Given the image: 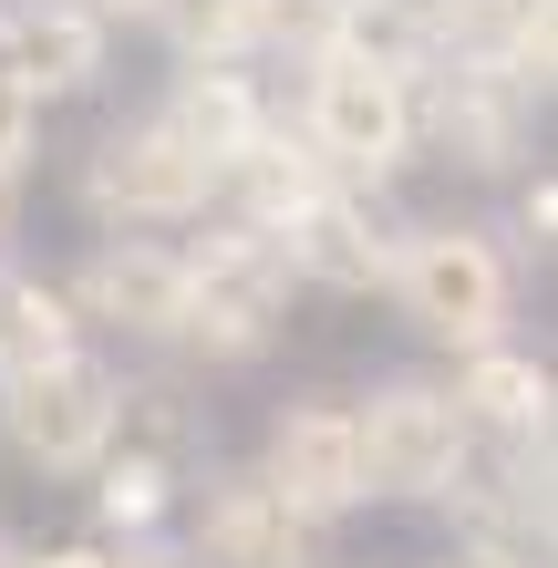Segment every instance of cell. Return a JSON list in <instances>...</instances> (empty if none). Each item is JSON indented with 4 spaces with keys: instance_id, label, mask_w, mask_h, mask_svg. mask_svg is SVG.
I'll return each mask as SVG.
<instances>
[{
    "instance_id": "cell-14",
    "label": "cell",
    "mask_w": 558,
    "mask_h": 568,
    "mask_svg": "<svg viewBox=\"0 0 558 568\" xmlns=\"http://www.w3.org/2000/svg\"><path fill=\"white\" fill-rule=\"evenodd\" d=\"M155 124H166V135H176L196 165H207V176H227V165H239L258 135H270L280 114H270V93H258L248 62H186L176 93L155 104Z\"/></svg>"
},
{
    "instance_id": "cell-12",
    "label": "cell",
    "mask_w": 558,
    "mask_h": 568,
    "mask_svg": "<svg viewBox=\"0 0 558 568\" xmlns=\"http://www.w3.org/2000/svg\"><path fill=\"white\" fill-rule=\"evenodd\" d=\"M186 568H321V527L290 517L270 486L248 476H207L186 517Z\"/></svg>"
},
{
    "instance_id": "cell-5",
    "label": "cell",
    "mask_w": 558,
    "mask_h": 568,
    "mask_svg": "<svg viewBox=\"0 0 558 568\" xmlns=\"http://www.w3.org/2000/svg\"><path fill=\"white\" fill-rule=\"evenodd\" d=\"M114 404H124V373L83 342V352L42 362V373L0 383V445L31 476H93L114 455Z\"/></svg>"
},
{
    "instance_id": "cell-25",
    "label": "cell",
    "mask_w": 558,
    "mask_h": 568,
    "mask_svg": "<svg viewBox=\"0 0 558 568\" xmlns=\"http://www.w3.org/2000/svg\"><path fill=\"white\" fill-rule=\"evenodd\" d=\"M83 11H93V21H104V31H114V21H145V11H155V0H83Z\"/></svg>"
},
{
    "instance_id": "cell-3",
    "label": "cell",
    "mask_w": 558,
    "mask_h": 568,
    "mask_svg": "<svg viewBox=\"0 0 558 568\" xmlns=\"http://www.w3.org/2000/svg\"><path fill=\"white\" fill-rule=\"evenodd\" d=\"M207 239H186V321H176V342L196 362H217V373H239V362H258L280 342V321H290V270H280V248L258 239V227L239 217H196Z\"/></svg>"
},
{
    "instance_id": "cell-13",
    "label": "cell",
    "mask_w": 558,
    "mask_h": 568,
    "mask_svg": "<svg viewBox=\"0 0 558 568\" xmlns=\"http://www.w3.org/2000/svg\"><path fill=\"white\" fill-rule=\"evenodd\" d=\"M114 31L83 11V0H0V73H11L31 104H73V93L104 83Z\"/></svg>"
},
{
    "instance_id": "cell-19",
    "label": "cell",
    "mask_w": 558,
    "mask_h": 568,
    "mask_svg": "<svg viewBox=\"0 0 558 568\" xmlns=\"http://www.w3.org/2000/svg\"><path fill=\"white\" fill-rule=\"evenodd\" d=\"M176 496H186V476H166V465H145V455L93 465V527H104V538H166Z\"/></svg>"
},
{
    "instance_id": "cell-11",
    "label": "cell",
    "mask_w": 558,
    "mask_h": 568,
    "mask_svg": "<svg viewBox=\"0 0 558 568\" xmlns=\"http://www.w3.org/2000/svg\"><path fill=\"white\" fill-rule=\"evenodd\" d=\"M83 331H114V342H176L186 321V248L176 239H93V258L62 280Z\"/></svg>"
},
{
    "instance_id": "cell-22",
    "label": "cell",
    "mask_w": 558,
    "mask_h": 568,
    "mask_svg": "<svg viewBox=\"0 0 558 568\" xmlns=\"http://www.w3.org/2000/svg\"><path fill=\"white\" fill-rule=\"evenodd\" d=\"M517 239H528V248H548V239H558V186H548V176L517 186Z\"/></svg>"
},
{
    "instance_id": "cell-15",
    "label": "cell",
    "mask_w": 558,
    "mask_h": 568,
    "mask_svg": "<svg viewBox=\"0 0 558 568\" xmlns=\"http://www.w3.org/2000/svg\"><path fill=\"white\" fill-rule=\"evenodd\" d=\"M445 393H455V414H466L476 445H548V404H558V383H548V362H538V352H517V342L466 352Z\"/></svg>"
},
{
    "instance_id": "cell-29",
    "label": "cell",
    "mask_w": 558,
    "mask_h": 568,
    "mask_svg": "<svg viewBox=\"0 0 558 568\" xmlns=\"http://www.w3.org/2000/svg\"><path fill=\"white\" fill-rule=\"evenodd\" d=\"M445 568H486V558H445Z\"/></svg>"
},
{
    "instance_id": "cell-17",
    "label": "cell",
    "mask_w": 558,
    "mask_h": 568,
    "mask_svg": "<svg viewBox=\"0 0 558 568\" xmlns=\"http://www.w3.org/2000/svg\"><path fill=\"white\" fill-rule=\"evenodd\" d=\"M114 455H145V465H166V476H196V465H207V404H186L176 383H124Z\"/></svg>"
},
{
    "instance_id": "cell-21",
    "label": "cell",
    "mask_w": 558,
    "mask_h": 568,
    "mask_svg": "<svg viewBox=\"0 0 558 568\" xmlns=\"http://www.w3.org/2000/svg\"><path fill=\"white\" fill-rule=\"evenodd\" d=\"M31 155H42V104H31V93L0 73V186H21Z\"/></svg>"
},
{
    "instance_id": "cell-23",
    "label": "cell",
    "mask_w": 558,
    "mask_h": 568,
    "mask_svg": "<svg viewBox=\"0 0 558 568\" xmlns=\"http://www.w3.org/2000/svg\"><path fill=\"white\" fill-rule=\"evenodd\" d=\"M104 568H186V548H176V538H114Z\"/></svg>"
},
{
    "instance_id": "cell-18",
    "label": "cell",
    "mask_w": 558,
    "mask_h": 568,
    "mask_svg": "<svg viewBox=\"0 0 558 568\" xmlns=\"http://www.w3.org/2000/svg\"><path fill=\"white\" fill-rule=\"evenodd\" d=\"M239 21H248V62H290V73L352 42V0H239Z\"/></svg>"
},
{
    "instance_id": "cell-20",
    "label": "cell",
    "mask_w": 558,
    "mask_h": 568,
    "mask_svg": "<svg viewBox=\"0 0 558 568\" xmlns=\"http://www.w3.org/2000/svg\"><path fill=\"white\" fill-rule=\"evenodd\" d=\"M145 31L176 52V73H186V62H248V21H239V0H155Z\"/></svg>"
},
{
    "instance_id": "cell-8",
    "label": "cell",
    "mask_w": 558,
    "mask_h": 568,
    "mask_svg": "<svg viewBox=\"0 0 558 568\" xmlns=\"http://www.w3.org/2000/svg\"><path fill=\"white\" fill-rule=\"evenodd\" d=\"M538 145V104L497 73H466V62H424L414 73V155L455 165V176H517Z\"/></svg>"
},
{
    "instance_id": "cell-1",
    "label": "cell",
    "mask_w": 558,
    "mask_h": 568,
    "mask_svg": "<svg viewBox=\"0 0 558 568\" xmlns=\"http://www.w3.org/2000/svg\"><path fill=\"white\" fill-rule=\"evenodd\" d=\"M383 300L404 311L435 352H497L507 342V321H517V270H507V248H497V227H476V217H414L404 227V248H393V280Z\"/></svg>"
},
{
    "instance_id": "cell-4",
    "label": "cell",
    "mask_w": 558,
    "mask_h": 568,
    "mask_svg": "<svg viewBox=\"0 0 558 568\" xmlns=\"http://www.w3.org/2000/svg\"><path fill=\"white\" fill-rule=\"evenodd\" d=\"M352 434H363V486L373 507H445L455 476H466L476 434L455 414V393L435 373H393L352 404Z\"/></svg>"
},
{
    "instance_id": "cell-2",
    "label": "cell",
    "mask_w": 558,
    "mask_h": 568,
    "mask_svg": "<svg viewBox=\"0 0 558 568\" xmlns=\"http://www.w3.org/2000/svg\"><path fill=\"white\" fill-rule=\"evenodd\" d=\"M290 135L311 145V165L332 186H393L414 165V83L393 73V62H373L363 42H342V52H321L311 73H301V124Z\"/></svg>"
},
{
    "instance_id": "cell-26",
    "label": "cell",
    "mask_w": 558,
    "mask_h": 568,
    "mask_svg": "<svg viewBox=\"0 0 558 568\" xmlns=\"http://www.w3.org/2000/svg\"><path fill=\"white\" fill-rule=\"evenodd\" d=\"M0 258H11V186H0Z\"/></svg>"
},
{
    "instance_id": "cell-24",
    "label": "cell",
    "mask_w": 558,
    "mask_h": 568,
    "mask_svg": "<svg viewBox=\"0 0 558 568\" xmlns=\"http://www.w3.org/2000/svg\"><path fill=\"white\" fill-rule=\"evenodd\" d=\"M21 568H104V548H93V538H62V548H42V558H21Z\"/></svg>"
},
{
    "instance_id": "cell-9",
    "label": "cell",
    "mask_w": 558,
    "mask_h": 568,
    "mask_svg": "<svg viewBox=\"0 0 558 568\" xmlns=\"http://www.w3.org/2000/svg\"><path fill=\"white\" fill-rule=\"evenodd\" d=\"M280 270L290 290H332V300H383L393 280V248H404V227H393V207L373 186H321L301 217L280 227Z\"/></svg>"
},
{
    "instance_id": "cell-7",
    "label": "cell",
    "mask_w": 558,
    "mask_h": 568,
    "mask_svg": "<svg viewBox=\"0 0 558 568\" xmlns=\"http://www.w3.org/2000/svg\"><path fill=\"white\" fill-rule=\"evenodd\" d=\"M248 476L270 486L290 517H311V527L373 507V486H363V434H352V404H342V393H290V404L258 424V465H248Z\"/></svg>"
},
{
    "instance_id": "cell-10",
    "label": "cell",
    "mask_w": 558,
    "mask_h": 568,
    "mask_svg": "<svg viewBox=\"0 0 558 568\" xmlns=\"http://www.w3.org/2000/svg\"><path fill=\"white\" fill-rule=\"evenodd\" d=\"M414 21H424V52L435 62L497 73L528 104H548V83H558V0H414Z\"/></svg>"
},
{
    "instance_id": "cell-6",
    "label": "cell",
    "mask_w": 558,
    "mask_h": 568,
    "mask_svg": "<svg viewBox=\"0 0 558 568\" xmlns=\"http://www.w3.org/2000/svg\"><path fill=\"white\" fill-rule=\"evenodd\" d=\"M83 217L104 227V239L196 227V217H217V176H207V165H196L155 114H135V124H114V135L83 155Z\"/></svg>"
},
{
    "instance_id": "cell-27",
    "label": "cell",
    "mask_w": 558,
    "mask_h": 568,
    "mask_svg": "<svg viewBox=\"0 0 558 568\" xmlns=\"http://www.w3.org/2000/svg\"><path fill=\"white\" fill-rule=\"evenodd\" d=\"M0 568H21V548H11V538H0Z\"/></svg>"
},
{
    "instance_id": "cell-28",
    "label": "cell",
    "mask_w": 558,
    "mask_h": 568,
    "mask_svg": "<svg viewBox=\"0 0 558 568\" xmlns=\"http://www.w3.org/2000/svg\"><path fill=\"white\" fill-rule=\"evenodd\" d=\"M352 11H393V0H352Z\"/></svg>"
},
{
    "instance_id": "cell-16",
    "label": "cell",
    "mask_w": 558,
    "mask_h": 568,
    "mask_svg": "<svg viewBox=\"0 0 558 568\" xmlns=\"http://www.w3.org/2000/svg\"><path fill=\"white\" fill-rule=\"evenodd\" d=\"M62 352H83V321H73V300H62V280L0 258V383L42 373V362H62Z\"/></svg>"
}]
</instances>
